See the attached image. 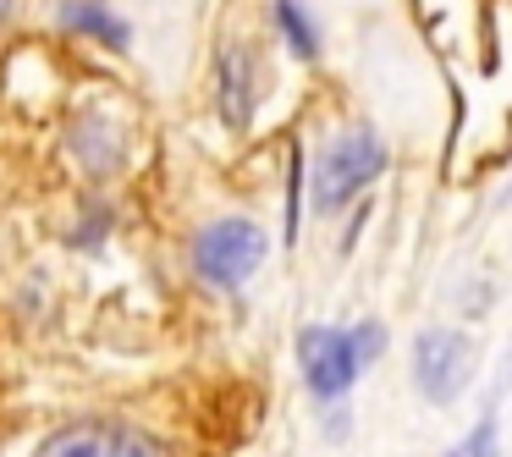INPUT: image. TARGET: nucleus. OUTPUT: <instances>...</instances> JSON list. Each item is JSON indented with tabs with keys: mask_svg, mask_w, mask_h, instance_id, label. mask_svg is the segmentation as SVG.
<instances>
[{
	"mask_svg": "<svg viewBox=\"0 0 512 457\" xmlns=\"http://www.w3.org/2000/svg\"><path fill=\"white\" fill-rule=\"evenodd\" d=\"M386 171V144H380L369 127H353V133L331 138L325 160L314 166V204L320 210H342L353 193H364L369 182Z\"/></svg>",
	"mask_w": 512,
	"mask_h": 457,
	"instance_id": "nucleus-1",
	"label": "nucleus"
},
{
	"mask_svg": "<svg viewBox=\"0 0 512 457\" xmlns=\"http://www.w3.org/2000/svg\"><path fill=\"white\" fill-rule=\"evenodd\" d=\"M193 265H199L204 281H215V287H237V281H248L259 265H265V232H259L254 221H215L199 232V243H193Z\"/></svg>",
	"mask_w": 512,
	"mask_h": 457,
	"instance_id": "nucleus-2",
	"label": "nucleus"
},
{
	"mask_svg": "<svg viewBox=\"0 0 512 457\" xmlns=\"http://www.w3.org/2000/svg\"><path fill=\"white\" fill-rule=\"evenodd\" d=\"M298 358H303V380H309V391L320 402L347 397L358 369H364V358H358V347H353V331H325V325L303 331Z\"/></svg>",
	"mask_w": 512,
	"mask_h": 457,
	"instance_id": "nucleus-3",
	"label": "nucleus"
},
{
	"mask_svg": "<svg viewBox=\"0 0 512 457\" xmlns=\"http://www.w3.org/2000/svg\"><path fill=\"white\" fill-rule=\"evenodd\" d=\"M468 369H474V347H468V336L457 331H424L419 342H413V380H419V391L430 402H457V391H463Z\"/></svg>",
	"mask_w": 512,
	"mask_h": 457,
	"instance_id": "nucleus-4",
	"label": "nucleus"
},
{
	"mask_svg": "<svg viewBox=\"0 0 512 457\" xmlns=\"http://www.w3.org/2000/svg\"><path fill=\"white\" fill-rule=\"evenodd\" d=\"M34 457H160V446L133 424H67L45 435Z\"/></svg>",
	"mask_w": 512,
	"mask_h": 457,
	"instance_id": "nucleus-5",
	"label": "nucleus"
},
{
	"mask_svg": "<svg viewBox=\"0 0 512 457\" xmlns=\"http://www.w3.org/2000/svg\"><path fill=\"white\" fill-rule=\"evenodd\" d=\"M254 50L243 45H226L221 50V116L232 127H243L254 116Z\"/></svg>",
	"mask_w": 512,
	"mask_h": 457,
	"instance_id": "nucleus-6",
	"label": "nucleus"
},
{
	"mask_svg": "<svg viewBox=\"0 0 512 457\" xmlns=\"http://www.w3.org/2000/svg\"><path fill=\"white\" fill-rule=\"evenodd\" d=\"M61 23L72 34H89L100 45H127V23L105 6V0H61Z\"/></svg>",
	"mask_w": 512,
	"mask_h": 457,
	"instance_id": "nucleus-7",
	"label": "nucleus"
},
{
	"mask_svg": "<svg viewBox=\"0 0 512 457\" xmlns=\"http://www.w3.org/2000/svg\"><path fill=\"white\" fill-rule=\"evenodd\" d=\"M276 23H281L287 45L298 50L303 61H309V56H320V39H314V23L303 17V6H298V0H281V6H276Z\"/></svg>",
	"mask_w": 512,
	"mask_h": 457,
	"instance_id": "nucleus-8",
	"label": "nucleus"
},
{
	"mask_svg": "<svg viewBox=\"0 0 512 457\" xmlns=\"http://www.w3.org/2000/svg\"><path fill=\"white\" fill-rule=\"evenodd\" d=\"M490 452H496V424H479V430L468 435L457 452H446V457H490Z\"/></svg>",
	"mask_w": 512,
	"mask_h": 457,
	"instance_id": "nucleus-9",
	"label": "nucleus"
},
{
	"mask_svg": "<svg viewBox=\"0 0 512 457\" xmlns=\"http://www.w3.org/2000/svg\"><path fill=\"white\" fill-rule=\"evenodd\" d=\"M353 347H358V358H375L380 347H386V331H380L375 320H369V325H358V331H353Z\"/></svg>",
	"mask_w": 512,
	"mask_h": 457,
	"instance_id": "nucleus-10",
	"label": "nucleus"
}]
</instances>
